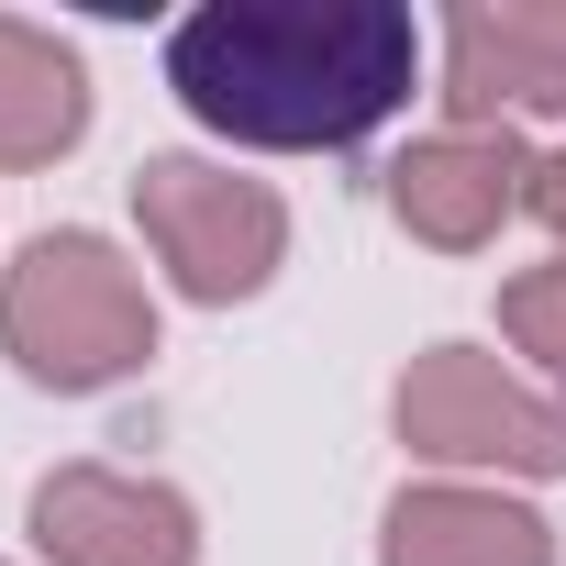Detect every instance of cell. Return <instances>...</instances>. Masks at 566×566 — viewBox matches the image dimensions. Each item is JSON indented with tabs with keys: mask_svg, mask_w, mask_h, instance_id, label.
<instances>
[{
	"mask_svg": "<svg viewBox=\"0 0 566 566\" xmlns=\"http://www.w3.org/2000/svg\"><path fill=\"white\" fill-rule=\"evenodd\" d=\"M400 0H200L167 34V90L233 145H356L411 101Z\"/></svg>",
	"mask_w": 566,
	"mask_h": 566,
	"instance_id": "cell-1",
	"label": "cell"
},
{
	"mask_svg": "<svg viewBox=\"0 0 566 566\" xmlns=\"http://www.w3.org/2000/svg\"><path fill=\"white\" fill-rule=\"evenodd\" d=\"M0 345L34 389H112L156 356V301L101 233H34L0 277Z\"/></svg>",
	"mask_w": 566,
	"mask_h": 566,
	"instance_id": "cell-2",
	"label": "cell"
},
{
	"mask_svg": "<svg viewBox=\"0 0 566 566\" xmlns=\"http://www.w3.org/2000/svg\"><path fill=\"white\" fill-rule=\"evenodd\" d=\"M134 222L156 244V266L189 301H255L277 255H290V211L266 178H233L211 156H145L134 167Z\"/></svg>",
	"mask_w": 566,
	"mask_h": 566,
	"instance_id": "cell-3",
	"label": "cell"
},
{
	"mask_svg": "<svg viewBox=\"0 0 566 566\" xmlns=\"http://www.w3.org/2000/svg\"><path fill=\"white\" fill-rule=\"evenodd\" d=\"M389 422L433 467H500V478H566V411L522 389L478 345H422L389 389Z\"/></svg>",
	"mask_w": 566,
	"mask_h": 566,
	"instance_id": "cell-4",
	"label": "cell"
},
{
	"mask_svg": "<svg viewBox=\"0 0 566 566\" xmlns=\"http://www.w3.org/2000/svg\"><path fill=\"white\" fill-rule=\"evenodd\" d=\"M34 555L45 566H200V511L134 467H45L34 478Z\"/></svg>",
	"mask_w": 566,
	"mask_h": 566,
	"instance_id": "cell-5",
	"label": "cell"
},
{
	"mask_svg": "<svg viewBox=\"0 0 566 566\" xmlns=\"http://www.w3.org/2000/svg\"><path fill=\"white\" fill-rule=\"evenodd\" d=\"M533 200V156L511 145V134H422L400 167H389V211L422 233V244H444V255H467V244H489L511 211Z\"/></svg>",
	"mask_w": 566,
	"mask_h": 566,
	"instance_id": "cell-6",
	"label": "cell"
},
{
	"mask_svg": "<svg viewBox=\"0 0 566 566\" xmlns=\"http://www.w3.org/2000/svg\"><path fill=\"white\" fill-rule=\"evenodd\" d=\"M444 101H455L467 134H489V112H511V101L566 112V0L455 12V23H444Z\"/></svg>",
	"mask_w": 566,
	"mask_h": 566,
	"instance_id": "cell-7",
	"label": "cell"
},
{
	"mask_svg": "<svg viewBox=\"0 0 566 566\" xmlns=\"http://www.w3.org/2000/svg\"><path fill=\"white\" fill-rule=\"evenodd\" d=\"M378 566H555V533L500 489H400L378 522Z\"/></svg>",
	"mask_w": 566,
	"mask_h": 566,
	"instance_id": "cell-8",
	"label": "cell"
},
{
	"mask_svg": "<svg viewBox=\"0 0 566 566\" xmlns=\"http://www.w3.org/2000/svg\"><path fill=\"white\" fill-rule=\"evenodd\" d=\"M90 134V67L45 23L0 12V167H56Z\"/></svg>",
	"mask_w": 566,
	"mask_h": 566,
	"instance_id": "cell-9",
	"label": "cell"
},
{
	"mask_svg": "<svg viewBox=\"0 0 566 566\" xmlns=\"http://www.w3.org/2000/svg\"><path fill=\"white\" fill-rule=\"evenodd\" d=\"M500 334H511L522 356H544V378H566V255L500 277Z\"/></svg>",
	"mask_w": 566,
	"mask_h": 566,
	"instance_id": "cell-10",
	"label": "cell"
},
{
	"mask_svg": "<svg viewBox=\"0 0 566 566\" xmlns=\"http://www.w3.org/2000/svg\"><path fill=\"white\" fill-rule=\"evenodd\" d=\"M533 211L566 233V145H555V156H533Z\"/></svg>",
	"mask_w": 566,
	"mask_h": 566,
	"instance_id": "cell-11",
	"label": "cell"
}]
</instances>
